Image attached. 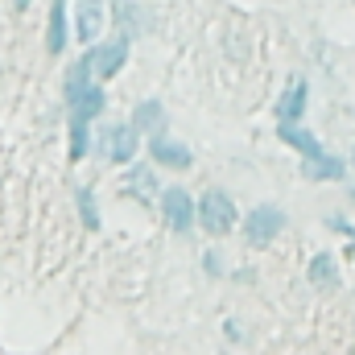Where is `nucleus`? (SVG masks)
Returning a JSON list of instances; mask_svg holds the SVG:
<instances>
[{"label":"nucleus","instance_id":"f257e3e1","mask_svg":"<svg viewBox=\"0 0 355 355\" xmlns=\"http://www.w3.org/2000/svg\"><path fill=\"white\" fill-rule=\"evenodd\" d=\"M198 219H202V227H207L211 236H223V232L236 227V202H232L223 190H207L202 202H198Z\"/></svg>","mask_w":355,"mask_h":355},{"label":"nucleus","instance_id":"f03ea898","mask_svg":"<svg viewBox=\"0 0 355 355\" xmlns=\"http://www.w3.org/2000/svg\"><path fill=\"white\" fill-rule=\"evenodd\" d=\"M124 58H128V42L120 37V42H107V46H95L87 54V67L95 79H112L120 67H124Z\"/></svg>","mask_w":355,"mask_h":355},{"label":"nucleus","instance_id":"7ed1b4c3","mask_svg":"<svg viewBox=\"0 0 355 355\" xmlns=\"http://www.w3.org/2000/svg\"><path fill=\"white\" fill-rule=\"evenodd\" d=\"M281 227H285V215H281L277 207H257V211L244 219V232H248L252 244H268V240H277Z\"/></svg>","mask_w":355,"mask_h":355},{"label":"nucleus","instance_id":"20e7f679","mask_svg":"<svg viewBox=\"0 0 355 355\" xmlns=\"http://www.w3.org/2000/svg\"><path fill=\"white\" fill-rule=\"evenodd\" d=\"M162 211H166V219H170L174 232H186V227L194 223V198H190L182 186H170V190L162 194Z\"/></svg>","mask_w":355,"mask_h":355},{"label":"nucleus","instance_id":"39448f33","mask_svg":"<svg viewBox=\"0 0 355 355\" xmlns=\"http://www.w3.org/2000/svg\"><path fill=\"white\" fill-rule=\"evenodd\" d=\"M137 145H141V128H137V124H120V128H112V137H107V157L120 162V166H128V162L137 157Z\"/></svg>","mask_w":355,"mask_h":355},{"label":"nucleus","instance_id":"423d86ee","mask_svg":"<svg viewBox=\"0 0 355 355\" xmlns=\"http://www.w3.org/2000/svg\"><path fill=\"white\" fill-rule=\"evenodd\" d=\"M302 112H306V83L293 79V83L285 87V95L277 99V120H281V124H297Z\"/></svg>","mask_w":355,"mask_h":355},{"label":"nucleus","instance_id":"0eeeda50","mask_svg":"<svg viewBox=\"0 0 355 355\" xmlns=\"http://www.w3.org/2000/svg\"><path fill=\"white\" fill-rule=\"evenodd\" d=\"M281 141H285V145H293L302 157H322V153H327V149L318 145V137H314V132H306V128H297V124H281Z\"/></svg>","mask_w":355,"mask_h":355},{"label":"nucleus","instance_id":"6e6552de","mask_svg":"<svg viewBox=\"0 0 355 355\" xmlns=\"http://www.w3.org/2000/svg\"><path fill=\"white\" fill-rule=\"evenodd\" d=\"M153 157L170 170H186L190 166V149L178 145V141H166V137H153Z\"/></svg>","mask_w":355,"mask_h":355},{"label":"nucleus","instance_id":"1a4fd4ad","mask_svg":"<svg viewBox=\"0 0 355 355\" xmlns=\"http://www.w3.org/2000/svg\"><path fill=\"white\" fill-rule=\"evenodd\" d=\"M99 25H103V0H79V37L87 46L95 42Z\"/></svg>","mask_w":355,"mask_h":355},{"label":"nucleus","instance_id":"9d476101","mask_svg":"<svg viewBox=\"0 0 355 355\" xmlns=\"http://www.w3.org/2000/svg\"><path fill=\"white\" fill-rule=\"evenodd\" d=\"M46 46H50V54H62V50H67V0H54V8H50Z\"/></svg>","mask_w":355,"mask_h":355},{"label":"nucleus","instance_id":"9b49d317","mask_svg":"<svg viewBox=\"0 0 355 355\" xmlns=\"http://www.w3.org/2000/svg\"><path fill=\"white\" fill-rule=\"evenodd\" d=\"M302 174L314 178V182H327V178H343V162L339 157H306V166H302Z\"/></svg>","mask_w":355,"mask_h":355},{"label":"nucleus","instance_id":"f8f14e48","mask_svg":"<svg viewBox=\"0 0 355 355\" xmlns=\"http://www.w3.org/2000/svg\"><path fill=\"white\" fill-rule=\"evenodd\" d=\"M71 112H79V116H87V120H95L99 112H103V91L95 87V83H87L83 87V95L71 103Z\"/></svg>","mask_w":355,"mask_h":355},{"label":"nucleus","instance_id":"ddd939ff","mask_svg":"<svg viewBox=\"0 0 355 355\" xmlns=\"http://www.w3.org/2000/svg\"><path fill=\"white\" fill-rule=\"evenodd\" d=\"M87 116L71 112V162H83V153H87Z\"/></svg>","mask_w":355,"mask_h":355},{"label":"nucleus","instance_id":"4468645a","mask_svg":"<svg viewBox=\"0 0 355 355\" xmlns=\"http://www.w3.org/2000/svg\"><path fill=\"white\" fill-rule=\"evenodd\" d=\"M310 281H314V285H335V261H331L327 252H318V257L310 261Z\"/></svg>","mask_w":355,"mask_h":355},{"label":"nucleus","instance_id":"2eb2a0df","mask_svg":"<svg viewBox=\"0 0 355 355\" xmlns=\"http://www.w3.org/2000/svg\"><path fill=\"white\" fill-rule=\"evenodd\" d=\"M157 120H162V103H157V99H145V103L137 107V116H132L137 128H153Z\"/></svg>","mask_w":355,"mask_h":355},{"label":"nucleus","instance_id":"dca6fc26","mask_svg":"<svg viewBox=\"0 0 355 355\" xmlns=\"http://www.w3.org/2000/svg\"><path fill=\"white\" fill-rule=\"evenodd\" d=\"M79 215H83V223H87V227H99V211H95V198H91L87 186L79 190Z\"/></svg>","mask_w":355,"mask_h":355},{"label":"nucleus","instance_id":"f3484780","mask_svg":"<svg viewBox=\"0 0 355 355\" xmlns=\"http://www.w3.org/2000/svg\"><path fill=\"white\" fill-rule=\"evenodd\" d=\"M128 182H132V194H137V198H149V194H153V174H149V170H132Z\"/></svg>","mask_w":355,"mask_h":355},{"label":"nucleus","instance_id":"a211bd4d","mask_svg":"<svg viewBox=\"0 0 355 355\" xmlns=\"http://www.w3.org/2000/svg\"><path fill=\"white\" fill-rule=\"evenodd\" d=\"M17 4H21V8H25V4H29V0H17Z\"/></svg>","mask_w":355,"mask_h":355}]
</instances>
